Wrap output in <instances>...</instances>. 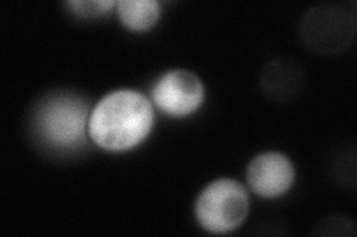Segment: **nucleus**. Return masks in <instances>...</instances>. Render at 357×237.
<instances>
[{
	"label": "nucleus",
	"mask_w": 357,
	"mask_h": 237,
	"mask_svg": "<svg viewBox=\"0 0 357 237\" xmlns=\"http://www.w3.org/2000/svg\"><path fill=\"white\" fill-rule=\"evenodd\" d=\"M153 120V107L146 97L119 89L105 95L93 108L88 133L107 152H127L146 140Z\"/></svg>",
	"instance_id": "1"
},
{
	"label": "nucleus",
	"mask_w": 357,
	"mask_h": 237,
	"mask_svg": "<svg viewBox=\"0 0 357 237\" xmlns=\"http://www.w3.org/2000/svg\"><path fill=\"white\" fill-rule=\"evenodd\" d=\"M88 99L73 91H55L42 97L30 119L36 142L54 154H75L86 145L91 116Z\"/></svg>",
	"instance_id": "2"
},
{
	"label": "nucleus",
	"mask_w": 357,
	"mask_h": 237,
	"mask_svg": "<svg viewBox=\"0 0 357 237\" xmlns=\"http://www.w3.org/2000/svg\"><path fill=\"white\" fill-rule=\"evenodd\" d=\"M354 3H321L301 19L299 38L307 49L333 55L347 49L356 36Z\"/></svg>",
	"instance_id": "3"
},
{
	"label": "nucleus",
	"mask_w": 357,
	"mask_h": 237,
	"mask_svg": "<svg viewBox=\"0 0 357 237\" xmlns=\"http://www.w3.org/2000/svg\"><path fill=\"white\" fill-rule=\"evenodd\" d=\"M248 190L236 179L222 178L210 183L195 202V218L204 230L223 234L238 229L248 217Z\"/></svg>",
	"instance_id": "4"
},
{
	"label": "nucleus",
	"mask_w": 357,
	"mask_h": 237,
	"mask_svg": "<svg viewBox=\"0 0 357 237\" xmlns=\"http://www.w3.org/2000/svg\"><path fill=\"white\" fill-rule=\"evenodd\" d=\"M204 85L189 70H170L164 73L152 88L155 106L172 117L192 115L204 101Z\"/></svg>",
	"instance_id": "5"
},
{
	"label": "nucleus",
	"mask_w": 357,
	"mask_h": 237,
	"mask_svg": "<svg viewBox=\"0 0 357 237\" xmlns=\"http://www.w3.org/2000/svg\"><path fill=\"white\" fill-rule=\"evenodd\" d=\"M245 178L253 193L265 199H275L294 186L295 167L286 154L265 152L252 159Z\"/></svg>",
	"instance_id": "6"
},
{
	"label": "nucleus",
	"mask_w": 357,
	"mask_h": 237,
	"mask_svg": "<svg viewBox=\"0 0 357 237\" xmlns=\"http://www.w3.org/2000/svg\"><path fill=\"white\" fill-rule=\"evenodd\" d=\"M305 86L303 65L294 58H274L268 61L261 73V88L266 98L284 104L296 99Z\"/></svg>",
	"instance_id": "7"
},
{
	"label": "nucleus",
	"mask_w": 357,
	"mask_h": 237,
	"mask_svg": "<svg viewBox=\"0 0 357 237\" xmlns=\"http://www.w3.org/2000/svg\"><path fill=\"white\" fill-rule=\"evenodd\" d=\"M116 13L128 30L146 31L156 26L161 15V6L156 0H121Z\"/></svg>",
	"instance_id": "8"
},
{
	"label": "nucleus",
	"mask_w": 357,
	"mask_h": 237,
	"mask_svg": "<svg viewBox=\"0 0 357 237\" xmlns=\"http://www.w3.org/2000/svg\"><path fill=\"white\" fill-rule=\"evenodd\" d=\"M66 5L72 10L73 15L85 19L103 17L112 8L116 6L112 0H84V2L82 0H73V2H67Z\"/></svg>",
	"instance_id": "9"
},
{
	"label": "nucleus",
	"mask_w": 357,
	"mask_h": 237,
	"mask_svg": "<svg viewBox=\"0 0 357 237\" xmlns=\"http://www.w3.org/2000/svg\"><path fill=\"white\" fill-rule=\"evenodd\" d=\"M354 225L350 220L344 217H328L323 220L319 225L316 234H325V236H341V234H354Z\"/></svg>",
	"instance_id": "10"
}]
</instances>
